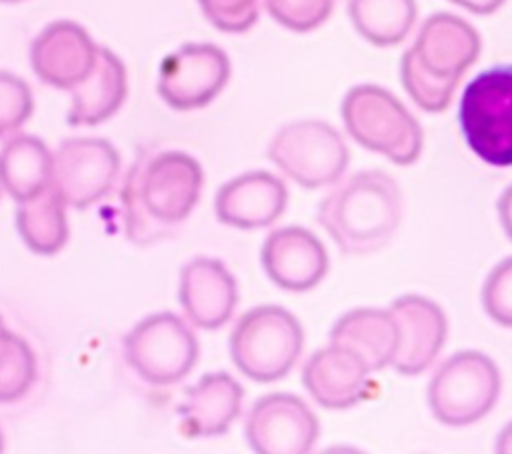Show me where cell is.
Returning <instances> with one entry per match:
<instances>
[{"mask_svg":"<svg viewBox=\"0 0 512 454\" xmlns=\"http://www.w3.org/2000/svg\"><path fill=\"white\" fill-rule=\"evenodd\" d=\"M202 166L180 150L142 154L122 186L124 230L134 244L170 236L194 210L202 190Z\"/></svg>","mask_w":512,"mask_h":454,"instance_id":"6da1fadb","label":"cell"},{"mask_svg":"<svg viewBox=\"0 0 512 454\" xmlns=\"http://www.w3.org/2000/svg\"><path fill=\"white\" fill-rule=\"evenodd\" d=\"M318 224L344 254L384 248L402 220V192L382 170H362L336 184L318 204Z\"/></svg>","mask_w":512,"mask_h":454,"instance_id":"7a4b0ae2","label":"cell"},{"mask_svg":"<svg viewBox=\"0 0 512 454\" xmlns=\"http://www.w3.org/2000/svg\"><path fill=\"white\" fill-rule=\"evenodd\" d=\"M480 50L482 42L472 24L456 14L436 12L424 20L414 44L402 54V86L422 110L442 112Z\"/></svg>","mask_w":512,"mask_h":454,"instance_id":"3957f363","label":"cell"},{"mask_svg":"<svg viewBox=\"0 0 512 454\" xmlns=\"http://www.w3.org/2000/svg\"><path fill=\"white\" fill-rule=\"evenodd\" d=\"M346 132L364 148L384 154L400 166L418 160L424 144L420 122L386 88L376 84L352 86L342 100Z\"/></svg>","mask_w":512,"mask_h":454,"instance_id":"277c9868","label":"cell"},{"mask_svg":"<svg viewBox=\"0 0 512 454\" xmlns=\"http://www.w3.org/2000/svg\"><path fill=\"white\" fill-rule=\"evenodd\" d=\"M458 126L480 160L498 168L512 166V64L490 66L464 86Z\"/></svg>","mask_w":512,"mask_h":454,"instance_id":"5b68a950","label":"cell"},{"mask_svg":"<svg viewBox=\"0 0 512 454\" xmlns=\"http://www.w3.org/2000/svg\"><path fill=\"white\" fill-rule=\"evenodd\" d=\"M304 332L292 312L276 304L256 306L240 316L230 334L234 366L254 382L284 378L300 358Z\"/></svg>","mask_w":512,"mask_h":454,"instance_id":"8992f818","label":"cell"},{"mask_svg":"<svg viewBox=\"0 0 512 454\" xmlns=\"http://www.w3.org/2000/svg\"><path fill=\"white\" fill-rule=\"evenodd\" d=\"M500 388L496 362L478 350H462L434 372L428 382V406L442 424L468 426L494 408Z\"/></svg>","mask_w":512,"mask_h":454,"instance_id":"52a82bcc","label":"cell"},{"mask_svg":"<svg viewBox=\"0 0 512 454\" xmlns=\"http://www.w3.org/2000/svg\"><path fill=\"white\" fill-rule=\"evenodd\" d=\"M266 154L288 178L308 190L336 184L350 158L340 132L322 120H296L282 126Z\"/></svg>","mask_w":512,"mask_h":454,"instance_id":"ba28073f","label":"cell"},{"mask_svg":"<svg viewBox=\"0 0 512 454\" xmlns=\"http://www.w3.org/2000/svg\"><path fill=\"white\" fill-rule=\"evenodd\" d=\"M124 356L144 382L170 386L194 368L198 340L180 316L158 312L142 318L124 336Z\"/></svg>","mask_w":512,"mask_h":454,"instance_id":"9c48e42d","label":"cell"},{"mask_svg":"<svg viewBox=\"0 0 512 454\" xmlns=\"http://www.w3.org/2000/svg\"><path fill=\"white\" fill-rule=\"evenodd\" d=\"M228 54L210 42H186L164 56L158 70V94L174 110L210 104L230 80Z\"/></svg>","mask_w":512,"mask_h":454,"instance_id":"30bf717a","label":"cell"},{"mask_svg":"<svg viewBox=\"0 0 512 454\" xmlns=\"http://www.w3.org/2000/svg\"><path fill=\"white\" fill-rule=\"evenodd\" d=\"M120 170L116 148L104 138H66L52 154L50 186L66 206L88 208L104 198Z\"/></svg>","mask_w":512,"mask_h":454,"instance_id":"8fae6325","label":"cell"},{"mask_svg":"<svg viewBox=\"0 0 512 454\" xmlns=\"http://www.w3.org/2000/svg\"><path fill=\"white\" fill-rule=\"evenodd\" d=\"M244 432L258 454H306L318 440L320 424L302 398L272 392L252 404Z\"/></svg>","mask_w":512,"mask_h":454,"instance_id":"7c38bea8","label":"cell"},{"mask_svg":"<svg viewBox=\"0 0 512 454\" xmlns=\"http://www.w3.org/2000/svg\"><path fill=\"white\" fill-rule=\"evenodd\" d=\"M388 312L398 330V346L390 366L404 376L422 374L446 342L448 320L444 310L430 298L406 294L396 298Z\"/></svg>","mask_w":512,"mask_h":454,"instance_id":"4fadbf2b","label":"cell"},{"mask_svg":"<svg viewBox=\"0 0 512 454\" xmlns=\"http://www.w3.org/2000/svg\"><path fill=\"white\" fill-rule=\"evenodd\" d=\"M98 44L84 26L56 20L44 26L30 44L34 74L48 86L72 90L94 66Z\"/></svg>","mask_w":512,"mask_h":454,"instance_id":"5bb4252c","label":"cell"},{"mask_svg":"<svg viewBox=\"0 0 512 454\" xmlns=\"http://www.w3.org/2000/svg\"><path fill=\"white\" fill-rule=\"evenodd\" d=\"M266 276L290 292H306L328 272V254L316 234L302 226H284L270 232L260 252Z\"/></svg>","mask_w":512,"mask_h":454,"instance_id":"9a60e30c","label":"cell"},{"mask_svg":"<svg viewBox=\"0 0 512 454\" xmlns=\"http://www.w3.org/2000/svg\"><path fill=\"white\" fill-rule=\"evenodd\" d=\"M288 204L284 182L264 170L244 172L224 182L214 198L216 218L234 228L252 230L276 222Z\"/></svg>","mask_w":512,"mask_h":454,"instance_id":"2e32d148","label":"cell"},{"mask_svg":"<svg viewBox=\"0 0 512 454\" xmlns=\"http://www.w3.org/2000/svg\"><path fill=\"white\" fill-rule=\"evenodd\" d=\"M178 298L194 326L216 330L230 320L236 308V280L218 258L198 256L180 270Z\"/></svg>","mask_w":512,"mask_h":454,"instance_id":"e0dca14e","label":"cell"},{"mask_svg":"<svg viewBox=\"0 0 512 454\" xmlns=\"http://www.w3.org/2000/svg\"><path fill=\"white\" fill-rule=\"evenodd\" d=\"M368 372V366L354 352L330 344L308 358L302 384L320 406L344 410L366 396Z\"/></svg>","mask_w":512,"mask_h":454,"instance_id":"ac0fdd59","label":"cell"},{"mask_svg":"<svg viewBox=\"0 0 512 454\" xmlns=\"http://www.w3.org/2000/svg\"><path fill=\"white\" fill-rule=\"evenodd\" d=\"M244 390L228 372H208L184 392L178 406L180 432L186 438H208L228 430L240 414Z\"/></svg>","mask_w":512,"mask_h":454,"instance_id":"d6986e66","label":"cell"},{"mask_svg":"<svg viewBox=\"0 0 512 454\" xmlns=\"http://www.w3.org/2000/svg\"><path fill=\"white\" fill-rule=\"evenodd\" d=\"M72 104L66 120L72 126H96L108 120L122 106L128 82L124 62L106 46H98L94 66L70 90Z\"/></svg>","mask_w":512,"mask_h":454,"instance_id":"ffe728a7","label":"cell"},{"mask_svg":"<svg viewBox=\"0 0 512 454\" xmlns=\"http://www.w3.org/2000/svg\"><path fill=\"white\" fill-rule=\"evenodd\" d=\"M330 344L354 352L370 372H376L392 364L398 346L396 322L388 310L354 308L334 322Z\"/></svg>","mask_w":512,"mask_h":454,"instance_id":"44dd1931","label":"cell"},{"mask_svg":"<svg viewBox=\"0 0 512 454\" xmlns=\"http://www.w3.org/2000/svg\"><path fill=\"white\" fill-rule=\"evenodd\" d=\"M52 154L32 134H14L0 148L2 188L16 200H28L50 186Z\"/></svg>","mask_w":512,"mask_h":454,"instance_id":"7402d4cb","label":"cell"},{"mask_svg":"<svg viewBox=\"0 0 512 454\" xmlns=\"http://www.w3.org/2000/svg\"><path fill=\"white\" fill-rule=\"evenodd\" d=\"M66 204L60 196L46 186L36 196L18 202L16 228L24 244L42 256H50L62 250L68 240Z\"/></svg>","mask_w":512,"mask_h":454,"instance_id":"603a6c76","label":"cell"},{"mask_svg":"<svg viewBox=\"0 0 512 454\" xmlns=\"http://www.w3.org/2000/svg\"><path fill=\"white\" fill-rule=\"evenodd\" d=\"M416 0H348V16L356 32L374 46L400 44L416 22Z\"/></svg>","mask_w":512,"mask_h":454,"instance_id":"cb8c5ba5","label":"cell"},{"mask_svg":"<svg viewBox=\"0 0 512 454\" xmlns=\"http://www.w3.org/2000/svg\"><path fill=\"white\" fill-rule=\"evenodd\" d=\"M36 380V356L30 344L6 328L0 314V404L20 400Z\"/></svg>","mask_w":512,"mask_h":454,"instance_id":"d4e9b609","label":"cell"},{"mask_svg":"<svg viewBox=\"0 0 512 454\" xmlns=\"http://www.w3.org/2000/svg\"><path fill=\"white\" fill-rule=\"evenodd\" d=\"M336 0H264L266 12L292 32H310L324 24Z\"/></svg>","mask_w":512,"mask_h":454,"instance_id":"484cf974","label":"cell"},{"mask_svg":"<svg viewBox=\"0 0 512 454\" xmlns=\"http://www.w3.org/2000/svg\"><path fill=\"white\" fill-rule=\"evenodd\" d=\"M34 110L30 86L16 74L0 70V138L16 132Z\"/></svg>","mask_w":512,"mask_h":454,"instance_id":"4316f807","label":"cell"},{"mask_svg":"<svg viewBox=\"0 0 512 454\" xmlns=\"http://www.w3.org/2000/svg\"><path fill=\"white\" fill-rule=\"evenodd\" d=\"M482 306L496 324L512 328V256L498 262L486 276Z\"/></svg>","mask_w":512,"mask_h":454,"instance_id":"83f0119b","label":"cell"},{"mask_svg":"<svg viewBox=\"0 0 512 454\" xmlns=\"http://www.w3.org/2000/svg\"><path fill=\"white\" fill-rule=\"evenodd\" d=\"M198 4L212 26L230 34L250 30L260 14V0H198Z\"/></svg>","mask_w":512,"mask_h":454,"instance_id":"f1b7e54d","label":"cell"},{"mask_svg":"<svg viewBox=\"0 0 512 454\" xmlns=\"http://www.w3.org/2000/svg\"><path fill=\"white\" fill-rule=\"evenodd\" d=\"M498 218H500V224L506 232V236L512 240V186H508L500 198H498Z\"/></svg>","mask_w":512,"mask_h":454,"instance_id":"f546056e","label":"cell"},{"mask_svg":"<svg viewBox=\"0 0 512 454\" xmlns=\"http://www.w3.org/2000/svg\"><path fill=\"white\" fill-rule=\"evenodd\" d=\"M450 2L472 14L488 16V14H494L506 0H450Z\"/></svg>","mask_w":512,"mask_h":454,"instance_id":"4dcf8cb0","label":"cell"},{"mask_svg":"<svg viewBox=\"0 0 512 454\" xmlns=\"http://www.w3.org/2000/svg\"><path fill=\"white\" fill-rule=\"evenodd\" d=\"M494 450L500 454H512V422H508L496 436Z\"/></svg>","mask_w":512,"mask_h":454,"instance_id":"1f68e13d","label":"cell"},{"mask_svg":"<svg viewBox=\"0 0 512 454\" xmlns=\"http://www.w3.org/2000/svg\"><path fill=\"white\" fill-rule=\"evenodd\" d=\"M4 450V436H2V430H0V452Z\"/></svg>","mask_w":512,"mask_h":454,"instance_id":"d6a6232c","label":"cell"},{"mask_svg":"<svg viewBox=\"0 0 512 454\" xmlns=\"http://www.w3.org/2000/svg\"><path fill=\"white\" fill-rule=\"evenodd\" d=\"M0 2H8V4H14V2H22V0H0Z\"/></svg>","mask_w":512,"mask_h":454,"instance_id":"836d02e7","label":"cell"},{"mask_svg":"<svg viewBox=\"0 0 512 454\" xmlns=\"http://www.w3.org/2000/svg\"><path fill=\"white\" fill-rule=\"evenodd\" d=\"M0 190H2V180H0Z\"/></svg>","mask_w":512,"mask_h":454,"instance_id":"e575fe53","label":"cell"}]
</instances>
